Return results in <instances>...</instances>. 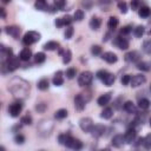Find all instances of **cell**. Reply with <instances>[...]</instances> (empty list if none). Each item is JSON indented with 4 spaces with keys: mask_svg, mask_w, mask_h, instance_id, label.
<instances>
[{
    "mask_svg": "<svg viewBox=\"0 0 151 151\" xmlns=\"http://www.w3.org/2000/svg\"><path fill=\"white\" fill-rule=\"evenodd\" d=\"M112 114H113L112 109H111V107H105V109L101 111L100 117H101L103 119H110V118L112 117Z\"/></svg>",
    "mask_w": 151,
    "mask_h": 151,
    "instance_id": "obj_29",
    "label": "cell"
},
{
    "mask_svg": "<svg viewBox=\"0 0 151 151\" xmlns=\"http://www.w3.org/2000/svg\"><path fill=\"white\" fill-rule=\"evenodd\" d=\"M73 33H74L73 27H72V26H68V27L66 28V31H65V39H71L72 35H73Z\"/></svg>",
    "mask_w": 151,
    "mask_h": 151,
    "instance_id": "obj_44",
    "label": "cell"
},
{
    "mask_svg": "<svg viewBox=\"0 0 151 151\" xmlns=\"http://www.w3.org/2000/svg\"><path fill=\"white\" fill-rule=\"evenodd\" d=\"M20 122L22 125H31L32 124V117L29 114H25L24 117H21Z\"/></svg>",
    "mask_w": 151,
    "mask_h": 151,
    "instance_id": "obj_38",
    "label": "cell"
},
{
    "mask_svg": "<svg viewBox=\"0 0 151 151\" xmlns=\"http://www.w3.org/2000/svg\"><path fill=\"white\" fill-rule=\"evenodd\" d=\"M34 7L38 11H47L48 9V5H47L46 0H37L34 4Z\"/></svg>",
    "mask_w": 151,
    "mask_h": 151,
    "instance_id": "obj_24",
    "label": "cell"
},
{
    "mask_svg": "<svg viewBox=\"0 0 151 151\" xmlns=\"http://www.w3.org/2000/svg\"><path fill=\"white\" fill-rule=\"evenodd\" d=\"M8 90L13 93L14 97H17L18 99H25L28 96V91H29V86L28 83L25 81L21 78H13L9 83H8Z\"/></svg>",
    "mask_w": 151,
    "mask_h": 151,
    "instance_id": "obj_1",
    "label": "cell"
},
{
    "mask_svg": "<svg viewBox=\"0 0 151 151\" xmlns=\"http://www.w3.org/2000/svg\"><path fill=\"white\" fill-rule=\"evenodd\" d=\"M83 6H85V8H90L92 6V0H84Z\"/></svg>",
    "mask_w": 151,
    "mask_h": 151,
    "instance_id": "obj_54",
    "label": "cell"
},
{
    "mask_svg": "<svg viewBox=\"0 0 151 151\" xmlns=\"http://www.w3.org/2000/svg\"><path fill=\"white\" fill-rule=\"evenodd\" d=\"M107 73H109V72H107L106 70H99V71L97 72V74H96V76H97V78H98L99 80H103Z\"/></svg>",
    "mask_w": 151,
    "mask_h": 151,
    "instance_id": "obj_49",
    "label": "cell"
},
{
    "mask_svg": "<svg viewBox=\"0 0 151 151\" xmlns=\"http://www.w3.org/2000/svg\"><path fill=\"white\" fill-rule=\"evenodd\" d=\"M40 33L39 32H35V31H28L24 34L22 37V44L25 46H29V45H33L35 44L37 41L40 40Z\"/></svg>",
    "mask_w": 151,
    "mask_h": 151,
    "instance_id": "obj_3",
    "label": "cell"
},
{
    "mask_svg": "<svg viewBox=\"0 0 151 151\" xmlns=\"http://www.w3.org/2000/svg\"><path fill=\"white\" fill-rule=\"evenodd\" d=\"M137 68L140 70V71L147 72V71L151 70V64L147 63V61H138V63H137Z\"/></svg>",
    "mask_w": 151,
    "mask_h": 151,
    "instance_id": "obj_25",
    "label": "cell"
},
{
    "mask_svg": "<svg viewBox=\"0 0 151 151\" xmlns=\"http://www.w3.org/2000/svg\"><path fill=\"white\" fill-rule=\"evenodd\" d=\"M91 132H92V134H93L94 137L99 138V137H101V136L104 134V132H105V126H104V125H100V124H97V125L93 126V129H92Z\"/></svg>",
    "mask_w": 151,
    "mask_h": 151,
    "instance_id": "obj_16",
    "label": "cell"
},
{
    "mask_svg": "<svg viewBox=\"0 0 151 151\" xmlns=\"http://www.w3.org/2000/svg\"><path fill=\"white\" fill-rule=\"evenodd\" d=\"M114 79H116V77H114V74H112V73H107L106 76H105V78L101 80L106 86H111L113 83H114Z\"/></svg>",
    "mask_w": 151,
    "mask_h": 151,
    "instance_id": "obj_26",
    "label": "cell"
},
{
    "mask_svg": "<svg viewBox=\"0 0 151 151\" xmlns=\"http://www.w3.org/2000/svg\"><path fill=\"white\" fill-rule=\"evenodd\" d=\"M19 58H20L22 61H28V60L32 58V51H31L28 47L22 48L21 52L19 53Z\"/></svg>",
    "mask_w": 151,
    "mask_h": 151,
    "instance_id": "obj_15",
    "label": "cell"
},
{
    "mask_svg": "<svg viewBox=\"0 0 151 151\" xmlns=\"http://www.w3.org/2000/svg\"><path fill=\"white\" fill-rule=\"evenodd\" d=\"M71 59H72V52H71V50L67 48L63 53V63L64 64H68L71 61Z\"/></svg>",
    "mask_w": 151,
    "mask_h": 151,
    "instance_id": "obj_31",
    "label": "cell"
},
{
    "mask_svg": "<svg viewBox=\"0 0 151 151\" xmlns=\"http://www.w3.org/2000/svg\"><path fill=\"white\" fill-rule=\"evenodd\" d=\"M76 73H77V70H76L74 67H70V68H67L66 72H65L66 77H67L68 79H73V78L76 77Z\"/></svg>",
    "mask_w": 151,
    "mask_h": 151,
    "instance_id": "obj_37",
    "label": "cell"
},
{
    "mask_svg": "<svg viewBox=\"0 0 151 151\" xmlns=\"http://www.w3.org/2000/svg\"><path fill=\"white\" fill-rule=\"evenodd\" d=\"M38 88L40 90V91H46L47 88H48V86H50V83H48V79H46V78H42V79H40L39 81H38Z\"/></svg>",
    "mask_w": 151,
    "mask_h": 151,
    "instance_id": "obj_27",
    "label": "cell"
},
{
    "mask_svg": "<svg viewBox=\"0 0 151 151\" xmlns=\"http://www.w3.org/2000/svg\"><path fill=\"white\" fill-rule=\"evenodd\" d=\"M46 107H47V105H46L45 103H39V104L35 106V110H37L38 112H44V111L46 110Z\"/></svg>",
    "mask_w": 151,
    "mask_h": 151,
    "instance_id": "obj_52",
    "label": "cell"
},
{
    "mask_svg": "<svg viewBox=\"0 0 151 151\" xmlns=\"http://www.w3.org/2000/svg\"><path fill=\"white\" fill-rule=\"evenodd\" d=\"M149 106H150V101H149V99H146V98H142V99L138 100V107H139L140 110H147Z\"/></svg>",
    "mask_w": 151,
    "mask_h": 151,
    "instance_id": "obj_30",
    "label": "cell"
},
{
    "mask_svg": "<svg viewBox=\"0 0 151 151\" xmlns=\"http://www.w3.org/2000/svg\"><path fill=\"white\" fill-rule=\"evenodd\" d=\"M20 58L15 57V55H12L9 57L8 59H6L4 63H2V72L5 71V68H7L8 72H13L15 71L19 66H20Z\"/></svg>",
    "mask_w": 151,
    "mask_h": 151,
    "instance_id": "obj_2",
    "label": "cell"
},
{
    "mask_svg": "<svg viewBox=\"0 0 151 151\" xmlns=\"http://www.w3.org/2000/svg\"><path fill=\"white\" fill-rule=\"evenodd\" d=\"M119 24V20L117 17H110L109 18V21H107V26L110 29H114Z\"/></svg>",
    "mask_w": 151,
    "mask_h": 151,
    "instance_id": "obj_28",
    "label": "cell"
},
{
    "mask_svg": "<svg viewBox=\"0 0 151 151\" xmlns=\"http://www.w3.org/2000/svg\"><path fill=\"white\" fill-rule=\"evenodd\" d=\"M139 5H140L139 0H131V8H132V11H138L139 9Z\"/></svg>",
    "mask_w": 151,
    "mask_h": 151,
    "instance_id": "obj_51",
    "label": "cell"
},
{
    "mask_svg": "<svg viewBox=\"0 0 151 151\" xmlns=\"http://www.w3.org/2000/svg\"><path fill=\"white\" fill-rule=\"evenodd\" d=\"M125 138L123 134H116L113 138H112V145L114 147H122L124 144H125Z\"/></svg>",
    "mask_w": 151,
    "mask_h": 151,
    "instance_id": "obj_14",
    "label": "cell"
},
{
    "mask_svg": "<svg viewBox=\"0 0 151 151\" xmlns=\"http://www.w3.org/2000/svg\"><path fill=\"white\" fill-rule=\"evenodd\" d=\"M46 60V54L44 52H38L35 55H34V61L37 64H42L44 61Z\"/></svg>",
    "mask_w": 151,
    "mask_h": 151,
    "instance_id": "obj_32",
    "label": "cell"
},
{
    "mask_svg": "<svg viewBox=\"0 0 151 151\" xmlns=\"http://www.w3.org/2000/svg\"><path fill=\"white\" fill-rule=\"evenodd\" d=\"M85 103L86 101H85V99H84V97H83L81 93L76 94V97H74V107L78 111H83L85 109Z\"/></svg>",
    "mask_w": 151,
    "mask_h": 151,
    "instance_id": "obj_9",
    "label": "cell"
},
{
    "mask_svg": "<svg viewBox=\"0 0 151 151\" xmlns=\"http://www.w3.org/2000/svg\"><path fill=\"white\" fill-rule=\"evenodd\" d=\"M92 80H93V74L90 71H83L80 73V76L78 77L79 86H87V85H90L92 83Z\"/></svg>",
    "mask_w": 151,
    "mask_h": 151,
    "instance_id": "obj_5",
    "label": "cell"
},
{
    "mask_svg": "<svg viewBox=\"0 0 151 151\" xmlns=\"http://www.w3.org/2000/svg\"><path fill=\"white\" fill-rule=\"evenodd\" d=\"M144 31H145V27L142 26V25H139V26H137V27L133 29V34H134V37L140 38V37L144 34Z\"/></svg>",
    "mask_w": 151,
    "mask_h": 151,
    "instance_id": "obj_34",
    "label": "cell"
},
{
    "mask_svg": "<svg viewBox=\"0 0 151 151\" xmlns=\"http://www.w3.org/2000/svg\"><path fill=\"white\" fill-rule=\"evenodd\" d=\"M5 32L8 34V35H11V37H13L14 39H19V35H20V27H18V26H6L5 27Z\"/></svg>",
    "mask_w": 151,
    "mask_h": 151,
    "instance_id": "obj_10",
    "label": "cell"
},
{
    "mask_svg": "<svg viewBox=\"0 0 151 151\" xmlns=\"http://www.w3.org/2000/svg\"><path fill=\"white\" fill-rule=\"evenodd\" d=\"M150 126H151V118H150Z\"/></svg>",
    "mask_w": 151,
    "mask_h": 151,
    "instance_id": "obj_58",
    "label": "cell"
},
{
    "mask_svg": "<svg viewBox=\"0 0 151 151\" xmlns=\"http://www.w3.org/2000/svg\"><path fill=\"white\" fill-rule=\"evenodd\" d=\"M145 81H146L145 76H143V74H134V76L131 78L130 85H131L132 87H138V86L143 85Z\"/></svg>",
    "mask_w": 151,
    "mask_h": 151,
    "instance_id": "obj_7",
    "label": "cell"
},
{
    "mask_svg": "<svg viewBox=\"0 0 151 151\" xmlns=\"http://www.w3.org/2000/svg\"><path fill=\"white\" fill-rule=\"evenodd\" d=\"M143 145H144V147H145V149H147V150H150V149H151V133H149V134L144 138Z\"/></svg>",
    "mask_w": 151,
    "mask_h": 151,
    "instance_id": "obj_39",
    "label": "cell"
},
{
    "mask_svg": "<svg viewBox=\"0 0 151 151\" xmlns=\"http://www.w3.org/2000/svg\"><path fill=\"white\" fill-rule=\"evenodd\" d=\"M88 25H90V27H91L92 29H98V28L100 27V25H101V20H100V18H98V17H92Z\"/></svg>",
    "mask_w": 151,
    "mask_h": 151,
    "instance_id": "obj_23",
    "label": "cell"
},
{
    "mask_svg": "<svg viewBox=\"0 0 151 151\" xmlns=\"http://www.w3.org/2000/svg\"><path fill=\"white\" fill-rule=\"evenodd\" d=\"M14 142H15V144H24V142H25V137L22 136V134H17L15 137H14Z\"/></svg>",
    "mask_w": 151,
    "mask_h": 151,
    "instance_id": "obj_50",
    "label": "cell"
},
{
    "mask_svg": "<svg viewBox=\"0 0 151 151\" xmlns=\"http://www.w3.org/2000/svg\"><path fill=\"white\" fill-rule=\"evenodd\" d=\"M136 136H137V132H136V130L131 126V127H129L127 130H126V132L124 133V138H125V142L126 143H129V144H131V143H133L134 142V139H136Z\"/></svg>",
    "mask_w": 151,
    "mask_h": 151,
    "instance_id": "obj_11",
    "label": "cell"
},
{
    "mask_svg": "<svg viewBox=\"0 0 151 151\" xmlns=\"http://www.w3.org/2000/svg\"><path fill=\"white\" fill-rule=\"evenodd\" d=\"M22 107H24V104H22V100L21 99H18L15 101H13L9 106H8V113L11 117H18L21 111H22Z\"/></svg>",
    "mask_w": 151,
    "mask_h": 151,
    "instance_id": "obj_4",
    "label": "cell"
},
{
    "mask_svg": "<svg viewBox=\"0 0 151 151\" xmlns=\"http://www.w3.org/2000/svg\"><path fill=\"white\" fill-rule=\"evenodd\" d=\"M124 110H125L127 113H137V107H136V105H134L131 100L125 101V104H124Z\"/></svg>",
    "mask_w": 151,
    "mask_h": 151,
    "instance_id": "obj_21",
    "label": "cell"
},
{
    "mask_svg": "<svg viewBox=\"0 0 151 151\" xmlns=\"http://www.w3.org/2000/svg\"><path fill=\"white\" fill-rule=\"evenodd\" d=\"M138 15L140 18H149L151 15V8L147 6H142L138 9Z\"/></svg>",
    "mask_w": 151,
    "mask_h": 151,
    "instance_id": "obj_20",
    "label": "cell"
},
{
    "mask_svg": "<svg viewBox=\"0 0 151 151\" xmlns=\"http://www.w3.org/2000/svg\"><path fill=\"white\" fill-rule=\"evenodd\" d=\"M12 55H13V51H12V48H9V47H5L4 45H1V57H2L4 61H5L6 59H8L9 57H12Z\"/></svg>",
    "mask_w": 151,
    "mask_h": 151,
    "instance_id": "obj_22",
    "label": "cell"
},
{
    "mask_svg": "<svg viewBox=\"0 0 151 151\" xmlns=\"http://www.w3.org/2000/svg\"><path fill=\"white\" fill-rule=\"evenodd\" d=\"M0 11H1V18H2V19H5V18H6V12H5V8H4V7H1V8H0Z\"/></svg>",
    "mask_w": 151,
    "mask_h": 151,
    "instance_id": "obj_56",
    "label": "cell"
},
{
    "mask_svg": "<svg viewBox=\"0 0 151 151\" xmlns=\"http://www.w3.org/2000/svg\"><path fill=\"white\" fill-rule=\"evenodd\" d=\"M112 2V0H98V5L101 7V8H105V11H109L107 9V6Z\"/></svg>",
    "mask_w": 151,
    "mask_h": 151,
    "instance_id": "obj_43",
    "label": "cell"
},
{
    "mask_svg": "<svg viewBox=\"0 0 151 151\" xmlns=\"http://www.w3.org/2000/svg\"><path fill=\"white\" fill-rule=\"evenodd\" d=\"M65 4H66V0H54L53 5L58 8V11H63L65 7Z\"/></svg>",
    "mask_w": 151,
    "mask_h": 151,
    "instance_id": "obj_40",
    "label": "cell"
},
{
    "mask_svg": "<svg viewBox=\"0 0 151 151\" xmlns=\"http://www.w3.org/2000/svg\"><path fill=\"white\" fill-rule=\"evenodd\" d=\"M150 88H151V87H150Z\"/></svg>",
    "mask_w": 151,
    "mask_h": 151,
    "instance_id": "obj_59",
    "label": "cell"
},
{
    "mask_svg": "<svg viewBox=\"0 0 151 151\" xmlns=\"http://www.w3.org/2000/svg\"><path fill=\"white\" fill-rule=\"evenodd\" d=\"M101 58H103L106 63H109V64H114V63H117V60H118L117 54L113 53V52H105V53L101 54Z\"/></svg>",
    "mask_w": 151,
    "mask_h": 151,
    "instance_id": "obj_13",
    "label": "cell"
},
{
    "mask_svg": "<svg viewBox=\"0 0 151 151\" xmlns=\"http://www.w3.org/2000/svg\"><path fill=\"white\" fill-rule=\"evenodd\" d=\"M113 44H114L118 48H120V50H127V48H129V41H127L125 38H123V37H117V38L113 40Z\"/></svg>",
    "mask_w": 151,
    "mask_h": 151,
    "instance_id": "obj_12",
    "label": "cell"
},
{
    "mask_svg": "<svg viewBox=\"0 0 151 151\" xmlns=\"http://www.w3.org/2000/svg\"><path fill=\"white\" fill-rule=\"evenodd\" d=\"M91 53H92L93 55H99V54L101 53V47H100L99 45H93V46L91 47Z\"/></svg>",
    "mask_w": 151,
    "mask_h": 151,
    "instance_id": "obj_42",
    "label": "cell"
},
{
    "mask_svg": "<svg viewBox=\"0 0 151 151\" xmlns=\"http://www.w3.org/2000/svg\"><path fill=\"white\" fill-rule=\"evenodd\" d=\"M54 24H55V26H57V27H63V26H64V22H63V18H57Z\"/></svg>",
    "mask_w": 151,
    "mask_h": 151,
    "instance_id": "obj_53",
    "label": "cell"
},
{
    "mask_svg": "<svg viewBox=\"0 0 151 151\" xmlns=\"http://www.w3.org/2000/svg\"><path fill=\"white\" fill-rule=\"evenodd\" d=\"M143 51L145 53H151V39H146L144 42H143V46H142Z\"/></svg>",
    "mask_w": 151,
    "mask_h": 151,
    "instance_id": "obj_35",
    "label": "cell"
},
{
    "mask_svg": "<svg viewBox=\"0 0 151 151\" xmlns=\"http://www.w3.org/2000/svg\"><path fill=\"white\" fill-rule=\"evenodd\" d=\"M143 142H144V138H142V137H140V138H138V139H137V142L134 143V145H136V146H139V145H142V144H143Z\"/></svg>",
    "mask_w": 151,
    "mask_h": 151,
    "instance_id": "obj_55",
    "label": "cell"
},
{
    "mask_svg": "<svg viewBox=\"0 0 151 151\" xmlns=\"http://www.w3.org/2000/svg\"><path fill=\"white\" fill-rule=\"evenodd\" d=\"M131 32H132V26H130V25L124 26V27L120 29V33H122L123 35H126V34H129V33H131Z\"/></svg>",
    "mask_w": 151,
    "mask_h": 151,
    "instance_id": "obj_48",
    "label": "cell"
},
{
    "mask_svg": "<svg viewBox=\"0 0 151 151\" xmlns=\"http://www.w3.org/2000/svg\"><path fill=\"white\" fill-rule=\"evenodd\" d=\"M84 11L83 9H77L76 12H74V14H73V19L74 20H77V21H81L83 19H84Z\"/></svg>",
    "mask_w": 151,
    "mask_h": 151,
    "instance_id": "obj_36",
    "label": "cell"
},
{
    "mask_svg": "<svg viewBox=\"0 0 151 151\" xmlns=\"http://www.w3.org/2000/svg\"><path fill=\"white\" fill-rule=\"evenodd\" d=\"M79 126H80V129H81L84 132H87V133H88V132L92 131L94 124H93V120H92L91 118L84 117V118H81V119L79 120Z\"/></svg>",
    "mask_w": 151,
    "mask_h": 151,
    "instance_id": "obj_6",
    "label": "cell"
},
{
    "mask_svg": "<svg viewBox=\"0 0 151 151\" xmlns=\"http://www.w3.org/2000/svg\"><path fill=\"white\" fill-rule=\"evenodd\" d=\"M73 20H74V19H72V17H71V15H68V14H66L65 17H63L64 26H70V25H71V22H72Z\"/></svg>",
    "mask_w": 151,
    "mask_h": 151,
    "instance_id": "obj_45",
    "label": "cell"
},
{
    "mask_svg": "<svg viewBox=\"0 0 151 151\" xmlns=\"http://www.w3.org/2000/svg\"><path fill=\"white\" fill-rule=\"evenodd\" d=\"M2 1V4H8V2H11L12 0H1Z\"/></svg>",
    "mask_w": 151,
    "mask_h": 151,
    "instance_id": "obj_57",
    "label": "cell"
},
{
    "mask_svg": "<svg viewBox=\"0 0 151 151\" xmlns=\"http://www.w3.org/2000/svg\"><path fill=\"white\" fill-rule=\"evenodd\" d=\"M118 8H119V11H120L123 14H125V13L127 12V4H126L125 1H119V2H118Z\"/></svg>",
    "mask_w": 151,
    "mask_h": 151,
    "instance_id": "obj_41",
    "label": "cell"
},
{
    "mask_svg": "<svg viewBox=\"0 0 151 151\" xmlns=\"http://www.w3.org/2000/svg\"><path fill=\"white\" fill-rule=\"evenodd\" d=\"M110 100H111V93L109 92V93H104V94H101V96L98 98L97 103H98L99 106H105V105L109 104Z\"/></svg>",
    "mask_w": 151,
    "mask_h": 151,
    "instance_id": "obj_17",
    "label": "cell"
},
{
    "mask_svg": "<svg viewBox=\"0 0 151 151\" xmlns=\"http://www.w3.org/2000/svg\"><path fill=\"white\" fill-rule=\"evenodd\" d=\"M42 48L45 51H54V50L59 48V42L58 41H54V40H50V41H47V42L44 44Z\"/></svg>",
    "mask_w": 151,
    "mask_h": 151,
    "instance_id": "obj_18",
    "label": "cell"
},
{
    "mask_svg": "<svg viewBox=\"0 0 151 151\" xmlns=\"http://www.w3.org/2000/svg\"><path fill=\"white\" fill-rule=\"evenodd\" d=\"M124 59L127 63H138L140 59V55L137 51H130L124 55Z\"/></svg>",
    "mask_w": 151,
    "mask_h": 151,
    "instance_id": "obj_8",
    "label": "cell"
},
{
    "mask_svg": "<svg viewBox=\"0 0 151 151\" xmlns=\"http://www.w3.org/2000/svg\"><path fill=\"white\" fill-rule=\"evenodd\" d=\"M54 117L57 119H64V118H66L67 117V110L66 109H59L58 111H55Z\"/></svg>",
    "mask_w": 151,
    "mask_h": 151,
    "instance_id": "obj_33",
    "label": "cell"
},
{
    "mask_svg": "<svg viewBox=\"0 0 151 151\" xmlns=\"http://www.w3.org/2000/svg\"><path fill=\"white\" fill-rule=\"evenodd\" d=\"M52 83H53V85H55V86H61V85L64 84V78H63V72H61V71H58V72L54 74V77H53V79H52Z\"/></svg>",
    "mask_w": 151,
    "mask_h": 151,
    "instance_id": "obj_19",
    "label": "cell"
},
{
    "mask_svg": "<svg viewBox=\"0 0 151 151\" xmlns=\"http://www.w3.org/2000/svg\"><path fill=\"white\" fill-rule=\"evenodd\" d=\"M131 76L130 74H124L123 77H122V79H120V81H122V84L123 85H129L130 84V81H131Z\"/></svg>",
    "mask_w": 151,
    "mask_h": 151,
    "instance_id": "obj_47",
    "label": "cell"
},
{
    "mask_svg": "<svg viewBox=\"0 0 151 151\" xmlns=\"http://www.w3.org/2000/svg\"><path fill=\"white\" fill-rule=\"evenodd\" d=\"M150 33H151V32H150Z\"/></svg>",
    "mask_w": 151,
    "mask_h": 151,
    "instance_id": "obj_60",
    "label": "cell"
},
{
    "mask_svg": "<svg viewBox=\"0 0 151 151\" xmlns=\"http://www.w3.org/2000/svg\"><path fill=\"white\" fill-rule=\"evenodd\" d=\"M81 147H83V143H81L80 140H78V139H74V140H73V143H72L71 149H74V150H80Z\"/></svg>",
    "mask_w": 151,
    "mask_h": 151,
    "instance_id": "obj_46",
    "label": "cell"
}]
</instances>
